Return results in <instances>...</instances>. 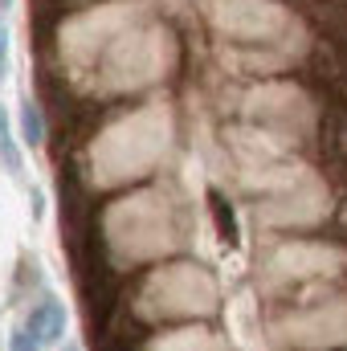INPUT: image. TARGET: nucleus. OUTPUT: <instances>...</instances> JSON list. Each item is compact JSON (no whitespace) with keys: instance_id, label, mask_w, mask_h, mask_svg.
<instances>
[{"instance_id":"2","label":"nucleus","mask_w":347,"mask_h":351,"mask_svg":"<svg viewBox=\"0 0 347 351\" xmlns=\"http://www.w3.org/2000/svg\"><path fill=\"white\" fill-rule=\"evenodd\" d=\"M0 168L8 172V180H25V160H21V143H16V131H12V119L0 102Z\"/></svg>"},{"instance_id":"1","label":"nucleus","mask_w":347,"mask_h":351,"mask_svg":"<svg viewBox=\"0 0 347 351\" xmlns=\"http://www.w3.org/2000/svg\"><path fill=\"white\" fill-rule=\"evenodd\" d=\"M25 331H29L41 348L62 343V335H66V311H62V302H58L53 294H41L37 306H33L29 319H25Z\"/></svg>"},{"instance_id":"4","label":"nucleus","mask_w":347,"mask_h":351,"mask_svg":"<svg viewBox=\"0 0 347 351\" xmlns=\"http://www.w3.org/2000/svg\"><path fill=\"white\" fill-rule=\"evenodd\" d=\"M21 143H29V147H41L45 143V119H41V110H37V102H21Z\"/></svg>"},{"instance_id":"6","label":"nucleus","mask_w":347,"mask_h":351,"mask_svg":"<svg viewBox=\"0 0 347 351\" xmlns=\"http://www.w3.org/2000/svg\"><path fill=\"white\" fill-rule=\"evenodd\" d=\"M8 351H45V348H41V343H37V339H33V335L21 327V331H12V339H8Z\"/></svg>"},{"instance_id":"5","label":"nucleus","mask_w":347,"mask_h":351,"mask_svg":"<svg viewBox=\"0 0 347 351\" xmlns=\"http://www.w3.org/2000/svg\"><path fill=\"white\" fill-rule=\"evenodd\" d=\"M8 70H12V37H8V25L0 16V82H8Z\"/></svg>"},{"instance_id":"3","label":"nucleus","mask_w":347,"mask_h":351,"mask_svg":"<svg viewBox=\"0 0 347 351\" xmlns=\"http://www.w3.org/2000/svg\"><path fill=\"white\" fill-rule=\"evenodd\" d=\"M323 152H327L331 164L347 168V114L344 110H331L323 119Z\"/></svg>"},{"instance_id":"9","label":"nucleus","mask_w":347,"mask_h":351,"mask_svg":"<svg viewBox=\"0 0 347 351\" xmlns=\"http://www.w3.org/2000/svg\"><path fill=\"white\" fill-rule=\"evenodd\" d=\"M12 8V0H0V12H8Z\"/></svg>"},{"instance_id":"7","label":"nucleus","mask_w":347,"mask_h":351,"mask_svg":"<svg viewBox=\"0 0 347 351\" xmlns=\"http://www.w3.org/2000/svg\"><path fill=\"white\" fill-rule=\"evenodd\" d=\"M33 217H37V221L45 217V192H41V188H33Z\"/></svg>"},{"instance_id":"10","label":"nucleus","mask_w":347,"mask_h":351,"mask_svg":"<svg viewBox=\"0 0 347 351\" xmlns=\"http://www.w3.org/2000/svg\"><path fill=\"white\" fill-rule=\"evenodd\" d=\"M66 351H78V348H66Z\"/></svg>"},{"instance_id":"8","label":"nucleus","mask_w":347,"mask_h":351,"mask_svg":"<svg viewBox=\"0 0 347 351\" xmlns=\"http://www.w3.org/2000/svg\"><path fill=\"white\" fill-rule=\"evenodd\" d=\"M302 4H323V8H331V4H344V0H302Z\"/></svg>"}]
</instances>
